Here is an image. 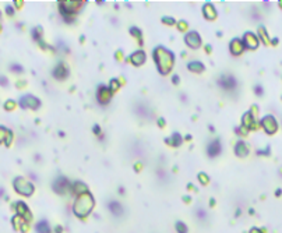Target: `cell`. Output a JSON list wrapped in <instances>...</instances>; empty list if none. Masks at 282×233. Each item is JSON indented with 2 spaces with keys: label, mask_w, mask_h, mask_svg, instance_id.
<instances>
[{
  "label": "cell",
  "mask_w": 282,
  "mask_h": 233,
  "mask_svg": "<svg viewBox=\"0 0 282 233\" xmlns=\"http://www.w3.org/2000/svg\"><path fill=\"white\" fill-rule=\"evenodd\" d=\"M152 59L155 62L159 74L166 76L172 71L173 64H175V53L172 50H169L168 47L165 46L155 47L154 52H152Z\"/></svg>",
  "instance_id": "obj_1"
},
{
  "label": "cell",
  "mask_w": 282,
  "mask_h": 233,
  "mask_svg": "<svg viewBox=\"0 0 282 233\" xmlns=\"http://www.w3.org/2000/svg\"><path fill=\"white\" fill-rule=\"evenodd\" d=\"M92 208H94V197L87 191L77 197V200L74 201L73 211H74V214L78 218H84V216H87L91 212Z\"/></svg>",
  "instance_id": "obj_2"
},
{
  "label": "cell",
  "mask_w": 282,
  "mask_h": 233,
  "mask_svg": "<svg viewBox=\"0 0 282 233\" xmlns=\"http://www.w3.org/2000/svg\"><path fill=\"white\" fill-rule=\"evenodd\" d=\"M84 1H60L59 3V11L62 14V17L64 18L66 23H73L75 20V14L80 11V8L82 7Z\"/></svg>",
  "instance_id": "obj_3"
},
{
  "label": "cell",
  "mask_w": 282,
  "mask_h": 233,
  "mask_svg": "<svg viewBox=\"0 0 282 233\" xmlns=\"http://www.w3.org/2000/svg\"><path fill=\"white\" fill-rule=\"evenodd\" d=\"M217 84L225 91H235L237 87V80L232 74H222L218 78Z\"/></svg>",
  "instance_id": "obj_4"
},
{
  "label": "cell",
  "mask_w": 282,
  "mask_h": 233,
  "mask_svg": "<svg viewBox=\"0 0 282 233\" xmlns=\"http://www.w3.org/2000/svg\"><path fill=\"white\" fill-rule=\"evenodd\" d=\"M14 187L20 194L23 195H31L34 193V186L31 181H27L23 177H16L14 179Z\"/></svg>",
  "instance_id": "obj_5"
},
{
  "label": "cell",
  "mask_w": 282,
  "mask_h": 233,
  "mask_svg": "<svg viewBox=\"0 0 282 233\" xmlns=\"http://www.w3.org/2000/svg\"><path fill=\"white\" fill-rule=\"evenodd\" d=\"M112 95L113 92L109 89L108 85L105 84H99L98 88H97V101H98L101 105H108L112 99Z\"/></svg>",
  "instance_id": "obj_6"
},
{
  "label": "cell",
  "mask_w": 282,
  "mask_h": 233,
  "mask_svg": "<svg viewBox=\"0 0 282 233\" xmlns=\"http://www.w3.org/2000/svg\"><path fill=\"white\" fill-rule=\"evenodd\" d=\"M52 76H53V78H55V80H58V81H64V80H67L69 76H70L69 67L66 66V63H63V62H59V63L53 67Z\"/></svg>",
  "instance_id": "obj_7"
},
{
  "label": "cell",
  "mask_w": 282,
  "mask_h": 233,
  "mask_svg": "<svg viewBox=\"0 0 282 233\" xmlns=\"http://www.w3.org/2000/svg\"><path fill=\"white\" fill-rule=\"evenodd\" d=\"M184 43L190 49H198L201 46V36L197 31H189L184 35Z\"/></svg>",
  "instance_id": "obj_8"
},
{
  "label": "cell",
  "mask_w": 282,
  "mask_h": 233,
  "mask_svg": "<svg viewBox=\"0 0 282 233\" xmlns=\"http://www.w3.org/2000/svg\"><path fill=\"white\" fill-rule=\"evenodd\" d=\"M69 187H70V181L67 180L66 176H59L52 184V188L58 193V194H60V195L66 194V191L69 190Z\"/></svg>",
  "instance_id": "obj_9"
},
{
  "label": "cell",
  "mask_w": 282,
  "mask_h": 233,
  "mask_svg": "<svg viewBox=\"0 0 282 233\" xmlns=\"http://www.w3.org/2000/svg\"><path fill=\"white\" fill-rule=\"evenodd\" d=\"M260 124H261V127L264 128L268 134H274L276 131V128H278V123H276V120L274 119V116H271V115L263 117Z\"/></svg>",
  "instance_id": "obj_10"
},
{
  "label": "cell",
  "mask_w": 282,
  "mask_h": 233,
  "mask_svg": "<svg viewBox=\"0 0 282 233\" xmlns=\"http://www.w3.org/2000/svg\"><path fill=\"white\" fill-rule=\"evenodd\" d=\"M222 152V144L219 138H214L212 141H210L207 145V155L210 158H217L218 155H221Z\"/></svg>",
  "instance_id": "obj_11"
},
{
  "label": "cell",
  "mask_w": 282,
  "mask_h": 233,
  "mask_svg": "<svg viewBox=\"0 0 282 233\" xmlns=\"http://www.w3.org/2000/svg\"><path fill=\"white\" fill-rule=\"evenodd\" d=\"M20 106L21 108H31V109H38L40 106V101L34 95H24L20 99Z\"/></svg>",
  "instance_id": "obj_12"
},
{
  "label": "cell",
  "mask_w": 282,
  "mask_h": 233,
  "mask_svg": "<svg viewBox=\"0 0 282 233\" xmlns=\"http://www.w3.org/2000/svg\"><path fill=\"white\" fill-rule=\"evenodd\" d=\"M242 42H243V45H244V49L254 50V49H257V46H259V38L254 35L253 32H250V31L243 35Z\"/></svg>",
  "instance_id": "obj_13"
},
{
  "label": "cell",
  "mask_w": 282,
  "mask_h": 233,
  "mask_svg": "<svg viewBox=\"0 0 282 233\" xmlns=\"http://www.w3.org/2000/svg\"><path fill=\"white\" fill-rule=\"evenodd\" d=\"M106 207H108V210L110 211V214L113 216H116V218L123 216V214H124L123 205H121L119 201H116V200H109V201L106 203Z\"/></svg>",
  "instance_id": "obj_14"
},
{
  "label": "cell",
  "mask_w": 282,
  "mask_h": 233,
  "mask_svg": "<svg viewBox=\"0 0 282 233\" xmlns=\"http://www.w3.org/2000/svg\"><path fill=\"white\" fill-rule=\"evenodd\" d=\"M145 59H147V56H145V52L144 50H136V52H133L129 57H127V62H130L131 64H134V66H141V64H144L145 63Z\"/></svg>",
  "instance_id": "obj_15"
},
{
  "label": "cell",
  "mask_w": 282,
  "mask_h": 233,
  "mask_svg": "<svg viewBox=\"0 0 282 233\" xmlns=\"http://www.w3.org/2000/svg\"><path fill=\"white\" fill-rule=\"evenodd\" d=\"M229 50L230 53L233 55V56H239V55H242V52L244 50V45H243V42L240 38H235V39H232L229 43Z\"/></svg>",
  "instance_id": "obj_16"
},
{
  "label": "cell",
  "mask_w": 282,
  "mask_h": 233,
  "mask_svg": "<svg viewBox=\"0 0 282 233\" xmlns=\"http://www.w3.org/2000/svg\"><path fill=\"white\" fill-rule=\"evenodd\" d=\"M202 14H204V17L207 18L208 21H214V20L217 18V16H218L212 3H205V4L202 6Z\"/></svg>",
  "instance_id": "obj_17"
},
{
  "label": "cell",
  "mask_w": 282,
  "mask_h": 233,
  "mask_svg": "<svg viewBox=\"0 0 282 233\" xmlns=\"http://www.w3.org/2000/svg\"><path fill=\"white\" fill-rule=\"evenodd\" d=\"M235 154H236L239 158L247 157V154H249V147H247V144H246L244 141L239 140L236 144H235Z\"/></svg>",
  "instance_id": "obj_18"
},
{
  "label": "cell",
  "mask_w": 282,
  "mask_h": 233,
  "mask_svg": "<svg viewBox=\"0 0 282 233\" xmlns=\"http://www.w3.org/2000/svg\"><path fill=\"white\" fill-rule=\"evenodd\" d=\"M187 70L191 71V73H204L205 71V66L204 63H201L200 60H191L187 63Z\"/></svg>",
  "instance_id": "obj_19"
},
{
  "label": "cell",
  "mask_w": 282,
  "mask_h": 233,
  "mask_svg": "<svg viewBox=\"0 0 282 233\" xmlns=\"http://www.w3.org/2000/svg\"><path fill=\"white\" fill-rule=\"evenodd\" d=\"M165 141L172 147H180L182 145V142H183V138H182V135L179 134L178 131H175V133L172 134V137H170V138H166Z\"/></svg>",
  "instance_id": "obj_20"
},
{
  "label": "cell",
  "mask_w": 282,
  "mask_h": 233,
  "mask_svg": "<svg viewBox=\"0 0 282 233\" xmlns=\"http://www.w3.org/2000/svg\"><path fill=\"white\" fill-rule=\"evenodd\" d=\"M73 194L74 195H81V194H84V193H87V186H85V183H82V181H75V183H73Z\"/></svg>",
  "instance_id": "obj_21"
},
{
  "label": "cell",
  "mask_w": 282,
  "mask_h": 233,
  "mask_svg": "<svg viewBox=\"0 0 282 233\" xmlns=\"http://www.w3.org/2000/svg\"><path fill=\"white\" fill-rule=\"evenodd\" d=\"M36 232L38 233H52V229L49 226L48 221L42 219V221H39L36 223Z\"/></svg>",
  "instance_id": "obj_22"
},
{
  "label": "cell",
  "mask_w": 282,
  "mask_h": 233,
  "mask_svg": "<svg viewBox=\"0 0 282 233\" xmlns=\"http://www.w3.org/2000/svg\"><path fill=\"white\" fill-rule=\"evenodd\" d=\"M129 32H130V35L134 36V38L137 39L140 45H143V32H141V29L137 28V27H130V28H129Z\"/></svg>",
  "instance_id": "obj_23"
},
{
  "label": "cell",
  "mask_w": 282,
  "mask_h": 233,
  "mask_svg": "<svg viewBox=\"0 0 282 233\" xmlns=\"http://www.w3.org/2000/svg\"><path fill=\"white\" fill-rule=\"evenodd\" d=\"M31 34H32V38L35 41H42V28L40 27H35V28L31 29Z\"/></svg>",
  "instance_id": "obj_24"
},
{
  "label": "cell",
  "mask_w": 282,
  "mask_h": 233,
  "mask_svg": "<svg viewBox=\"0 0 282 233\" xmlns=\"http://www.w3.org/2000/svg\"><path fill=\"white\" fill-rule=\"evenodd\" d=\"M108 87H109V89L112 91V92H116V91H117V89L120 88V81H119L117 78H112Z\"/></svg>",
  "instance_id": "obj_25"
},
{
  "label": "cell",
  "mask_w": 282,
  "mask_h": 233,
  "mask_svg": "<svg viewBox=\"0 0 282 233\" xmlns=\"http://www.w3.org/2000/svg\"><path fill=\"white\" fill-rule=\"evenodd\" d=\"M175 227H176V230H178V233H187V226L184 225L182 221H178L176 223H175Z\"/></svg>",
  "instance_id": "obj_26"
},
{
  "label": "cell",
  "mask_w": 282,
  "mask_h": 233,
  "mask_svg": "<svg viewBox=\"0 0 282 233\" xmlns=\"http://www.w3.org/2000/svg\"><path fill=\"white\" fill-rule=\"evenodd\" d=\"M161 21L165 24V25H168V27H172V25L176 24V20H175V18H173V17H168V16H163V17L161 18Z\"/></svg>",
  "instance_id": "obj_27"
},
{
  "label": "cell",
  "mask_w": 282,
  "mask_h": 233,
  "mask_svg": "<svg viewBox=\"0 0 282 233\" xmlns=\"http://www.w3.org/2000/svg\"><path fill=\"white\" fill-rule=\"evenodd\" d=\"M197 177H198V180H200V183H201V184H204V186L210 183V177H208V176L205 175L204 172H201V173H198V176H197Z\"/></svg>",
  "instance_id": "obj_28"
},
{
  "label": "cell",
  "mask_w": 282,
  "mask_h": 233,
  "mask_svg": "<svg viewBox=\"0 0 282 233\" xmlns=\"http://www.w3.org/2000/svg\"><path fill=\"white\" fill-rule=\"evenodd\" d=\"M196 215L198 219H205V218H207V212H205L204 208H200V207H198L196 210Z\"/></svg>",
  "instance_id": "obj_29"
},
{
  "label": "cell",
  "mask_w": 282,
  "mask_h": 233,
  "mask_svg": "<svg viewBox=\"0 0 282 233\" xmlns=\"http://www.w3.org/2000/svg\"><path fill=\"white\" fill-rule=\"evenodd\" d=\"M176 25H178V29H179V31H182V32H184V31L187 29V27H189V24L186 23L184 20H182V21L176 23Z\"/></svg>",
  "instance_id": "obj_30"
},
{
  "label": "cell",
  "mask_w": 282,
  "mask_h": 233,
  "mask_svg": "<svg viewBox=\"0 0 282 233\" xmlns=\"http://www.w3.org/2000/svg\"><path fill=\"white\" fill-rule=\"evenodd\" d=\"M10 70L13 71V73H23L24 71V69L20 66V64H17V63H13L11 66H10Z\"/></svg>",
  "instance_id": "obj_31"
},
{
  "label": "cell",
  "mask_w": 282,
  "mask_h": 233,
  "mask_svg": "<svg viewBox=\"0 0 282 233\" xmlns=\"http://www.w3.org/2000/svg\"><path fill=\"white\" fill-rule=\"evenodd\" d=\"M253 89H254V93L259 95V96H261V95L264 93V89H263V87H261L260 84H256V85L253 87Z\"/></svg>",
  "instance_id": "obj_32"
},
{
  "label": "cell",
  "mask_w": 282,
  "mask_h": 233,
  "mask_svg": "<svg viewBox=\"0 0 282 233\" xmlns=\"http://www.w3.org/2000/svg\"><path fill=\"white\" fill-rule=\"evenodd\" d=\"M259 34H260V36H261V39H263V42L264 43H267V32H265V29L263 28V27H260L259 28Z\"/></svg>",
  "instance_id": "obj_33"
},
{
  "label": "cell",
  "mask_w": 282,
  "mask_h": 233,
  "mask_svg": "<svg viewBox=\"0 0 282 233\" xmlns=\"http://www.w3.org/2000/svg\"><path fill=\"white\" fill-rule=\"evenodd\" d=\"M9 131H7L4 127H0V141H3V138H6Z\"/></svg>",
  "instance_id": "obj_34"
},
{
  "label": "cell",
  "mask_w": 282,
  "mask_h": 233,
  "mask_svg": "<svg viewBox=\"0 0 282 233\" xmlns=\"http://www.w3.org/2000/svg\"><path fill=\"white\" fill-rule=\"evenodd\" d=\"M7 84H9V80H7L4 76H0V85H3V87H6Z\"/></svg>",
  "instance_id": "obj_35"
},
{
  "label": "cell",
  "mask_w": 282,
  "mask_h": 233,
  "mask_svg": "<svg viewBox=\"0 0 282 233\" xmlns=\"http://www.w3.org/2000/svg\"><path fill=\"white\" fill-rule=\"evenodd\" d=\"M92 131H94V134L97 135H101V127H99L98 124H95L94 127H92Z\"/></svg>",
  "instance_id": "obj_36"
},
{
  "label": "cell",
  "mask_w": 282,
  "mask_h": 233,
  "mask_svg": "<svg viewBox=\"0 0 282 233\" xmlns=\"http://www.w3.org/2000/svg\"><path fill=\"white\" fill-rule=\"evenodd\" d=\"M172 82L175 84V85H178L179 82H180V77H179L178 74H173V76H172Z\"/></svg>",
  "instance_id": "obj_37"
},
{
  "label": "cell",
  "mask_w": 282,
  "mask_h": 233,
  "mask_svg": "<svg viewBox=\"0 0 282 233\" xmlns=\"http://www.w3.org/2000/svg\"><path fill=\"white\" fill-rule=\"evenodd\" d=\"M115 57L117 59V60H121V59H123V52H121V50H117V52L115 53Z\"/></svg>",
  "instance_id": "obj_38"
},
{
  "label": "cell",
  "mask_w": 282,
  "mask_h": 233,
  "mask_svg": "<svg viewBox=\"0 0 282 233\" xmlns=\"http://www.w3.org/2000/svg\"><path fill=\"white\" fill-rule=\"evenodd\" d=\"M6 11L9 13L10 16H13V14H14V10H13V7H11V6H7V7H6Z\"/></svg>",
  "instance_id": "obj_39"
},
{
  "label": "cell",
  "mask_w": 282,
  "mask_h": 233,
  "mask_svg": "<svg viewBox=\"0 0 282 233\" xmlns=\"http://www.w3.org/2000/svg\"><path fill=\"white\" fill-rule=\"evenodd\" d=\"M158 126H159V127H163V126H165V120H163L162 117L158 119Z\"/></svg>",
  "instance_id": "obj_40"
},
{
  "label": "cell",
  "mask_w": 282,
  "mask_h": 233,
  "mask_svg": "<svg viewBox=\"0 0 282 233\" xmlns=\"http://www.w3.org/2000/svg\"><path fill=\"white\" fill-rule=\"evenodd\" d=\"M205 52H207V53L212 52V47H211V45H205Z\"/></svg>",
  "instance_id": "obj_41"
},
{
  "label": "cell",
  "mask_w": 282,
  "mask_h": 233,
  "mask_svg": "<svg viewBox=\"0 0 282 233\" xmlns=\"http://www.w3.org/2000/svg\"><path fill=\"white\" fill-rule=\"evenodd\" d=\"M180 99H182L183 102H187V96H186L184 93H180Z\"/></svg>",
  "instance_id": "obj_42"
},
{
  "label": "cell",
  "mask_w": 282,
  "mask_h": 233,
  "mask_svg": "<svg viewBox=\"0 0 282 233\" xmlns=\"http://www.w3.org/2000/svg\"><path fill=\"white\" fill-rule=\"evenodd\" d=\"M119 193H121V195H124V188H123V187H119Z\"/></svg>",
  "instance_id": "obj_43"
},
{
  "label": "cell",
  "mask_w": 282,
  "mask_h": 233,
  "mask_svg": "<svg viewBox=\"0 0 282 233\" xmlns=\"http://www.w3.org/2000/svg\"><path fill=\"white\" fill-rule=\"evenodd\" d=\"M250 233H261V232H260L259 229H251V230H250Z\"/></svg>",
  "instance_id": "obj_44"
},
{
  "label": "cell",
  "mask_w": 282,
  "mask_h": 233,
  "mask_svg": "<svg viewBox=\"0 0 282 233\" xmlns=\"http://www.w3.org/2000/svg\"><path fill=\"white\" fill-rule=\"evenodd\" d=\"M184 138H186V141H190V140H191V135H190V134H187L186 137H184Z\"/></svg>",
  "instance_id": "obj_45"
},
{
  "label": "cell",
  "mask_w": 282,
  "mask_h": 233,
  "mask_svg": "<svg viewBox=\"0 0 282 233\" xmlns=\"http://www.w3.org/2000/svg\"><path fill=\"white\" fill-rule=\"evenodd\" d=\"M281 193H282V190L281 188H278V190H276V195H281Z\"/></svg>",
  "instance_id": "obj_46"
},
{
  "label": "cell",
  "mask_w": 282,
  "mask_h": 233,
  "mask_svg": "<svg viewBox=\"0 0 282 233\" xmlns=\"http://www.w3.org/2000/svg\"><path fill=\"white\" fill-rule=\"evenodd\" d=\"M276 43H278V39H276V38L275 39H272V45H276Z\"/></svg>",
  "instance_id": "obj_47"
}]
</instances>
